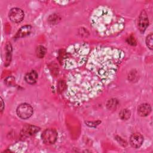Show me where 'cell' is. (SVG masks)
Returning a JSON list of instances; mask_svg holds the SVG:
<instances>
[{
	"mask_svg": "<svg viewBox=\"0 0 153 153\" xmlns=\"http://www.w3.org/2000/svg\"><path fill=\"white\" fill-rule=\"evenodd\" d=\"M124 56V51L118 48L97 47L90 54L86 68L103 83L108 84L115 78Z\"/></svg>",
	"mask_w": 153,
	"mask_h": 153,
	"instance_id": "obj_1",
	"label": "cell"
},
{
	"mask_svg": "<svg viewBox=\"0 0 153 153\" xmlns=\"http://www.w3.org/2000/svg\"><path fill=\"white\" fill-rule=\"evenodd\" d=\"M103 90V83L90 71L71 73L67 79L65 94L71 102L82 103L98 96Z\"/></svg>",
	"mask_w": 153,
	"mask_h": 153,
	"instance_id": "obj_2",
	"label": "cell"
},
{
	"mask_svg": "<svg viewBox=\"0 0 153 153\" xmlns=\"http://www.w3.org/2000/svg\"><path fill=\"white\" fill-rule=\"evenodd\" d=\"M90 22L96 32L102 36H114L120 33L124 27V20L111 8L97 7L93 13Z\"/></svg>",
	"mask_w": 153,
	"mask_h": 153,
	"instance_id": "obj_3",
	"label": "cell"
},
{
	"mask_svg": "<svg viewBox=\"0 0 153 153\" xmlns=\"http://www.w3.org/2000/svg\"><path fill=\"white\" fill-rule=\"evenodd\" d=\"M89 46L85 43H74L69 45L61 57V64L66 69H74L82 66L89 54Z\"/></svg>",
	"mask_w": 153,
	"mask_h": 153,
	"instance_id": "obj_4",
	"label": "cell"
},
{
	"mask_svg": "<svg viewBox=\"0 0 153 153\" xmlns=\"http://www.w3.org/2000/svg\"><path fill=\"white\" fill-rule=\"evenodd\" d=\"M17 115L22 119H27L31 117L33 114L32 107L27 103L20 104L16 110Z\"/></svg>",
	"mask_w": 153,
	"mask_h": 153,
	"instance_id": "obj_5",
	"label": "cell"
},
{
	"mask_svg": "<svg viewBox=\"0 0 153 153\" xmlns=\"http://www.w3.org/2000/svg\"><path fill=\"white\" fill-rule=\"evenodd\" d=\"M42 141L48 145L55 143L57 138V131L52 128H48L45 130L41 135Z\"/></svg>",
	"mask_w": 153,
	"mask_h": 153,
	"instance_id": "obj_6",
	"label": "cell"
},
{
	"mask_svg": "<svg viewBox=\"0 0 153 153\" xmlns=\"http://www.w3.org/2000/svg\"><path fill=\"white\" fill-rule=\"evenodd\" d=\"M8 16L13 22L20 23L24 18V13L19 8H13L10 11Z\"/></svg>",
	"mask_w": 153,
	"mask_h": 153,
	"instance_id": "obj_7",
	"label": "cell"
},
{
	"mask_svg": "<svg viewBox=\"0 0 153 153\" xmlns=\"http://www.w3.org/2000/svg\"><path fill=\"white\" fill-rule=\"evenodd\" d=\"M149 24L148 17L145 11H142L140 13L139 21H138V27L141 32H144Z\"/></svg>",
	"mask_w": 153,
	"mask_h": 153,
	"instance_id": "obj_8",
	"label": "cell"
},
{
	"mask_svg": "<svg viewBox=\"0 0 153 153\" xmlns=\"http://www.w3.org/2000/svg\"><path fill=\"white\" fill-rule=\"evenodd\" d=\"M143 141L142 135L139 133H135L131 135L130 137V143L134 148H139Z\"/></svg>",
	"mask_w": 153,
	"mask_h": 153,
	"instance_id": "obj_9",
	"label": "cell"
},
{
	"mask_svg": "<svg viewBox=\"0 0 153 153\" xmlns=\"http://www.w3.org/2000/svg\"><path fill=\"white\" fill-rule=\"evenodd\" d=\"M39 128L38 127L32 126V125H26L22 129V135L24 137H28L32 136L39 131Z\"/></svg>",
	"mask_w": 153,
	"mask_h": 153,
	"instance_id": "obj_10",
	"label": "cell"
},
{
	"mask_svg": "<svg viewBox=\"0 0 153 153\" xmlns=\"http://www.w3.org/2000/svg\"><path fill=\"white\" fill-rule=\"evenodd\" d=\"M151 111V107L148 103H143L139 106L137 108V112L141 117L147 116Z\"/></svg>",
	"mask_w": 153,
	"mask_h": 153,
	"instance_id": "obj_11",
	"label": "cell"
},
{
	"mask_svg": "<svg viewBox=\"0 0 153 153\" xmlns=\"http://www.w3.org/2000/svg\"><path fill=\"white\" fill-rule=\"evenodd\" d=\"M38 78V74L35 71H32L28 72L25 76L26 82L29 84H33L36 82Z\"/></svg>",
	"mask_w": 153,
	"mask_h": 153,
	"instance_id": "obj_12",
	"label": "cell"
},
{
	"mask_svg": "<svg viewBox=\"0 0 153 153\" xmlns=\"http://www.w3.org/2000/svg\"><path fill=\"white\" fill-rule=\"evenodd\" d=\"M31 29H32V27L30 26L27 25V26H23L19 30V31L16 33V38H22V37L26 36L29 35V33L31 32Z\"/></svg>",
	"mask_w": 153,
	"mask_h": 153,
	"instance_id": "obj_13",
	"label": "cell"
},
{
	"mask_svg": "<svg viewBox=\"0 0 153 153\" xmlns=\"http://www.w3.org/2000/svg\"><path fill=\"white\" fill-rule=\"evenodd\" d=\"M130 115H131V112L127 109H122L119 113V117L123 120H128L130 118Z\"/></svg>",
	"mask_w": 153,
	"mask_h": 153,
	"instance_id": "obj_14",
	"label": "cell"
},
{
	"mask_svg": "<svg viewBox=\"0 0 153 153\" xmlns=\"http://www.w3.org/2000/svg\"><path fill=\"white\" fill-rule=\"evenodd\" d=\"M46 53V49L44 46L39 45L36 48V54L38 57L42 58Z\"/></svg>",
	"mask_w": 153,
	"mask_h": 153,
	"instance_id": "obj_15",
	"label": "cell"
},
{
	"mask_svg": "<svg viewBox=\"0 0 153 153\" xmlns=\"http://www.w3.org/2000/svg\"><path fill=\"white\" fill-rule=\"evenodd\" d=\"M117 103H118V102L116 99H111L108 102L106 106L109 109L114 110V109H116Z\"/></svg>",
	"mask_w": 153,
	"mask_h": 153,
	"instance_id": "obj_16",
	"label": "cell"
},
{
	"mask_svg": "<svg viewBox=\"0 0 153 153\" xmlns=\"http://www.w3.org/2000/svg\"><path fill=\"white\" fill-rule=\"evenodd\" d=\"M152 33H150L149 35H148L146 38V45L150 50L152 49Z\"/></svg>",
	"mask_w": 153,
	"mask_h": 153,
	"instance_id": "obj_17",
	"label": "cell"
},
{
	"mask_svg": "<svg viewBox=\"0 0 153 153\" xmlns=\"http://www.w3.org/2000/svg\"><path fill=\"white\" fill-rule=\"evenodd\" d=\"M5 82L8 85H12L14 83V78L12 76H8L6 78Z\"/></svg>",
	"mask_w": 153,
	"mask_h": 153,
	"instance_id": "obj_18",
	"label": "cell"
},
{
	"mask_svg": "<svg viewBox=\"0 0 153 153\" xmlns=\"http://www.w3.org/2000/svg\"><path fill=\"white\" fill-rule=\"evenodd\" d=\"M127 41H128V43L132 45H135L136 44V42L134 39V38H132V37H129L128 39H127Z\"/></svg>",
	"mask_w": 153,
	"mask_h": 153,
	"instance_id": "obj_19",
	"label": "cell"
},
{
	"mask_svg": "<svg viewBox=\"0 0 153 153\" xmlns=\"http://www.w3.org/2000/svg\"><path fill=\"white\" fill-rule=\"evenodd\" d=\"M1 111H2V110L4 109V103H3V100H2V98H1Z\"/></svg>",
	"mask_w": 153,
	"mask_h": 153,
	"instance_id": "obj_20",
	"label": "cell"
}]
</instances>
